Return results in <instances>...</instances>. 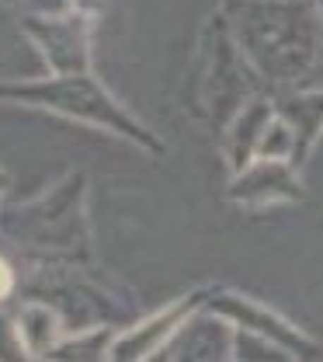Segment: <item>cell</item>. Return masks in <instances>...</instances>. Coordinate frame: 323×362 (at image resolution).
Segmentation results:
<instances>
[{
    "instance_id": "obj_1",
    "label": "cell",
    "mask_w": 323,
    "mask_h": 362,
    "mask_svg": "<svg viewBox=\"0 0 323 362\" xmlns=\"http://www.w3.org/2000/svg\"><path fill=\"white\" fill-rule=\"evenodd\" d=\"M0 98L7 101H21V105H35L49 108L59 115H70L77 122L97 126L104 133H115L118 139L133 143L146 153H164V139L150 133L139 119H133L108 90L101 88L87 74H70V77H46V81H14V84H0Z\"/></svg>"
},
{
    "instance_id": "obj_2",
    "label": "cell",
    "mask_w": 323,
    "mask_h": 362,
    "mask_svg": "<svg viewBox=\"0 0 323 362\" xmlns=\"http://www.w3.org/2000/svg\"><path fill=\"white\" fill-rule=\"evenodd\" d=\"M25 32L39 42L46 63L59 74H87V18H25Z\"/></svg>"
},
{
    "instance_id": "obj_3",
    "label": "cell",
    "mask_w": 323,
    "mask_h": 362,
    "mask_svg": "<svg viewBox=\"0 0 323 362\" xmlns=\"http://www.w3.org/2000/svg\"><path fill=\"white\" fill-rule=\"evenodd\" d=\"M306 192L299 185V175L285 160H254L243 168L230 185V199L240 206H281L299 202Z\"/></svg>"
},
{
    "instance_id": "obj_4",
    "label": "cell",
    "mask_w": 323,
    "mask_h": 362,
    "mask_svg": "<svg viewBox=\"0 0 323 362\" xmlns=\"http://www.w3.org/2000/svg\"><path fill=\"white\" fill-rule=\"evenodd\" d=\"M272 119H275V105L261 101V98L247 101L230 119V126L223 129V146H226V160H230L233 175H240L243 168H250L257 160L261 139L268 133Z\"/></svg>"
},
{
    "instance_id": "obj_5",
    "label": "cell",
    "mask_w": 323,
    "mask_h": 362,
    "mask_svg": "<svg viewBox=\"0 0 323 362\" xmlns=\"http://www.w3.org/2000/svg\"><path fill=\"white\" fill-rule=\"evenodd\" d=\"M209 307L216 310V314L230 317L236 324H243V327H250V331H257V334H264V338H272L278 345H285V349H292V352H310V341L292 327V324H285L281 317H275L272 310H264V307H257V303H250V300H243V296H236V293H219V296H209Z\"/></svg>"
},
{
    "instance_id": "obj_6",
    "label": "cell",
    "mask_w": 323,
    "mask_h": 362,
    "mask_svg": "<svg viewBox=\"0 0 323 362\" xmlns=\"http://www.w3.org/2000/svg\"><path fill=\"white\" fill-rule=\"evenodd\" d=\"M275 112L288 122V129L295 136V168H299L323 136V94H299L292 101L275 105Z\"/></svg>"
},
{
    "instance_id": "obj_7",
    "label": "cell",
    "mask_w": 323,
    "mask_h": 362,
    "mask_svg": "<svg viewBox=\"0 0 323 362\" xmlns=\"http://www.w3.org/2000/svg\"><path fill=\"white\" fill-rule=\"evenodd\" d=\"M191 307H195V300H185V303H178V307H171V310L157 314L146 327H142V331H133L129 338H122V341H118V362H129V359L146 356V352H153V345H157L167 331H174V327L188 317Z\"/></svg>"
},
{
    "instance_id": "obj_8",
    "label": "cell",
    "mask_w": 323,
    "mask_h": 362,
    "mask_svg": "<svg viewBox=\"0 0 323 362\" xmlns=\"http://www.w3.org/2000/svg\"><path fill=\"white\" fill-rule=\"evenodd\" d=\"M11 289H14V272H11V265L0 258V300H4Z\"/></svg>"
},
{
    "instance_id": "obj_9",
    "label": "cell",
    "mask_w": 323,
    "mask_h": 362,
    "mask_svg": "<svg viewBox=\"0 0 323 362\" xmlns=\"http://www.w3.org/2000/svg\"><path fill=\"white\" fill-rule=\"evenodd\" d=\"M4 188H7V175L0 171V192H4Z\"/></svg>"
}]
</instances>
